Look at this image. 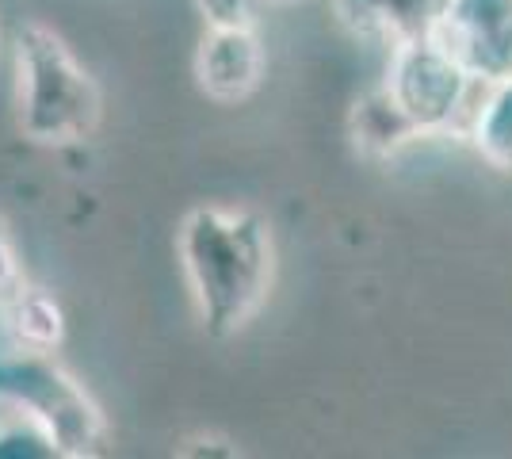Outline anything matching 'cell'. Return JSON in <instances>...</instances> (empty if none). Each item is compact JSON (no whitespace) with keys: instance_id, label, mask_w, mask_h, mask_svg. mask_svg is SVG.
<instances>
[{"instance_id":"obj_2","label":"cell","mask_w":512,"mask_h":459,"mask_svg":"<svg viewBox=\"0 0 512 459\" xmlns=\"http://www.w3.org/2000/svg\"><path fill=\"white\" fill-rule=\"evenodd\" d=\"M12 108L31 146L73 150L100 131L104 92L50 23L23 20L12 31Z\"/></svg>"},{"instance_id":"obj_12","label":"cell","mask_w":512,"mask_h":459,"mask_svg":"<svg viewBox=\"0 0 512 459\" xmlns=\"http://www.w3.org/2000/svg\"><path fill=\"white\" fill-rule=\"evenodd\" d=\"M23 287H27V272H23L20 249H16L8 219L0 215V310L12 303Z\"/></svg>"},{"instance_id":"obj_13","label":"cell","mask_w":512,"mask_h":459,"mask_svg":"<svg viewBox=\"0 0 512 459\" xmlns=\"http://www.w3.org/2000/svg\"><path fill=\"white\" fill-rule=\"evenodd\" d=\"M268 4H302V0H268Z\"/></svg>"},{"instance_id":"obj_6","label":"cell","mask_w":512,"mask_h":459,"mask_svg":"<svg viewBox=\"0 0 512 459\" xmlns=\"http://www.w3.org/2000/svg\"><path fill=\"white\" fill-rule=\"evenodd\" d=\"M192 73L199 92L211 104H222V108L245 104L264 85V73H268L260 27H203Z\"/></svg>"},{"instance_id":"obj_9","label":"cell","mask_w":512,"mask_h":459,"mask_svg":"<svg viewBox=\"0 0 512 459\" xmlns=\"http://www.w3.org/2000/svg\"><path fill=\"white\" fill-rule=\"evenodd\" d=\"M0 322H4L12 349L58 356L65 345V310L46 287H23L12 303L0 310Z\"/></svg>"},{"instance_id":"obj_7","label":"cell","mask_w":512,"mask_h":459,"mask_svg":"<svg viewBox=\"0 0 512 459\" xmlns=\"http://www.w3.org/2000/svg\"><path fill=\"white\" fill-rule=\"evenodd\" d=\"M329 4L348 35L390 50L406 39L428 35L448 12L451 0H329Z\"/></svg>"},{"instance_id":"obj_10","label":"cell","mask_w":512,"mask_h":459,"mask_svg":"<svg viewBox=\"0 0 512 459\" xmlns=\"http://www.w3.org/2000/svg\"><path fill=\"white\" fill-rule=\"evenodd\" d=\"M463 142L490 169L512 176V73L497 81H482Z\"/></svg>"},{"instance_id":"obj_8","label":"cell","mask_w":512,"mask_h":459,"mask_svg":"<svg viewBox=\"0 0 512 459\" xmlns=\"http://www.w3.org/2000/svg\"><path fill=\"white\" fill-rule=\"evenodd\" d=\"M348 138L363 161H394L413 142H421V131L379 81L363 96H356V104L348 111Z\"/></svg>"},{"instance_id":"obj_3","label":"cell","mask_w":512,"mask_h":459,"mask_svg":"<svg viewBox=\"0 0 512 459\" xmlns=\"http://www.w3.org/2000/svg\"><path fill=\"white\" fill-rule=\"evenodd\" d=\"M0 410L27 417L62 459H92L111 448L107 414L58 356L0 352Z\"/></svg>"},{"instance_id":"obj_5","label":"cell","mask_w":512,"mask_h":459,"mask_svg":"<svg viewBox=\"0 0 512 459\" xmlns=\"http://www.w3.org/2000/svg\"><path fill=\"white\" fill-rule=\"evenodd\" d=\"M428 35L448 46L478 81L512 73V0H451Z\"/></svg>"},{"instance_id":"obj_14","label":"cell","mask_w":512,"mask_h":459,"mask_svg":"<svg viewBox=\"0 0 512 459\" xmlns=\"http://www.w3.org/2000/svg\"><path fill=\"white\" fill-rule=\"evenodd\" d=\"M0 43H4V31H0Z\"/></svg>"},{"instance_id":"obj_11","label":"cell","mask_w":512,"mask_h":459,"mask_svg":"<svg viewBox=\"0 0 512 459\" xmlns=\"http://www.w3.org/2000/svg\"><path fill=\"white\" fill-rule=\"evenodd\" d=\"M203 27H260L268 0H192Z\"/></svg>"},{"instance_id":"obj_1","label":"cell","mask_w":512,"mask_h":459,"mask_svg":"<svg viewBox=\"0 0 512 459\" xmlns=\"http://www.w3.org/2000/svg\"><path fill=\"white\" fill-rule=\"evenodd\" d=\"M176 261L203 333L237 337L276 284L272 222L253 207H192L176 230Z\"/></svg>"},{"instance_id":"obj_4","label":"cell","mask_w":512,"mask_h":459,"mask_svg":"<svg viewBox=\"0 0 512 459\" xmlns=\"http://www.w3.org/2000/svg\"><path fill=\"white\" fill-rule=\"evenodd\" d=\"M383 85L413 119L421 138H467L482 81L436 35L390 46Z\"/></svg>"}]
</instances>
